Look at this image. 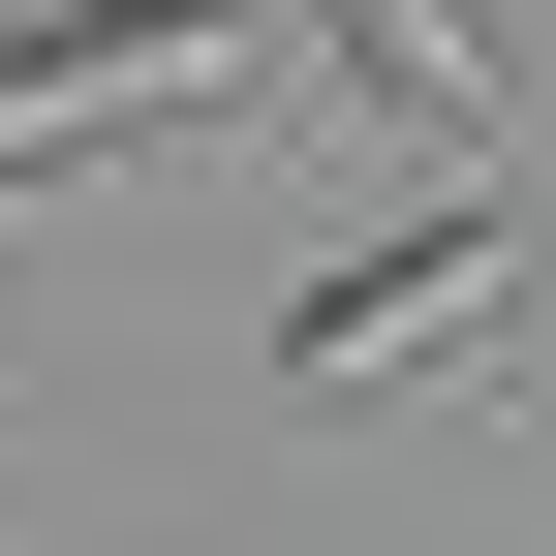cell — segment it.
I'll return each mask as SVG.
<instances>
[{
	"instance_id": "3957f363",
	"label": "cell",
	"mask_w": 556,
	"mask_h": 556,
	"mask_svg": "<svg viewBox=\"0 0 556 556\" xmlns=\"http://www.w3.org/2000/svg\"><path fill=\"white\" fill-rule=\"evenodd\" d=\"M340 31V93L402 124V155H495V31H464V0H309Z\"/></svg>"
},
{
	"instance_id": "6da1fadb",
	"label": "cell",
	"mask_w": 556,
	"mask_h": 556,
	"mask_svg": "<svg viewBox=\"0 0 556 556\" xmlns=\"http://www.w3.org/2000/svg\"><path fill=\"white\" fill-rule=\"evenodd\" d=\"M278 62V0H0V186H62V155H124V124H186V93H248Z\"/></svg>"
},
{
	"instance_id": "7a4b0ae2",
	"label": "cell",
	"mask_w": 556,
	"mask_h": 556,
	"mask_svg": "<svg viewBox=\"0 0 556 556\" xmlns=\"http://www.w3.org/2000/svg\"><path fill=\"white\" fill-rule=\"evenodd\" d=\"M495 309H526V186H433V217H371L309 309H278V371H309V402H402V371H464Z\"/></svg>"
}]
</instances>
